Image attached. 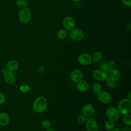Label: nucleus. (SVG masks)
Masks as SVG:
<instances>
[{"instance_id":"nucleus-14","label":"nucleus","mask_w":131,"mask_h":131,"mask_svg":"<svg viewBox=\"0 0 131 131\" xmlns=\"http://www.w3.org/2000/svg\"><path fill=\"white\" fill-rule=\"evenodd\" d=\"M76 87L80 92H85L89 89V84L86 81L82 79L77 82Z\"/></svg>"},{"instance_id":"nucleus-29","label":"nucleus","mask_w":131,"mask_h":131,"mask_svg":"<svg viewBox=\"0 0 131 131\" xmlns=\"http://www.w3.org/2000/svg\"><path fill=\"white\" fill-rule=\"evenodd\" d=\"M107 64L108 68L110 70L111 69H113V68H115V67L116 66V63H115V61H114L113 60L109 61L108 62H107Z\"/></svg>"},{"instance_id":"nucleus-7","label":"nucleus","mask_w":131,"mask_h":131,"mask_svg":"<svg viewBox=\"0 0 131 131\" xmlns=\"http://www.w3.org/2000/svg\"><path fill=\"white\" fill-rule=\"evenodd\" d=\"M85 123L87 131H98V124L95 119L92 117L88 118Z\"/></svg>"},{"instance_id":"nucleus-23","label":"nucleus","mask_w":131,"mask_h":131,"mask_svg":"<svg viewBox=\"0 0 131 131\" xmlns=\"http://www.w3.org/2000/svg\"><path fill=\"white\" fill-rule=\"evenodd\" d=\"M16 4L20 8H25L28 6V3L26 0H16Z\"/></svg>"},{"instance_id":"nucleus-5","label":"nucleus","mask_w":131,"mask_h":131,"mask_svg":"<svg viewBox=\"0 0 131 131\" xmlns=\"http://www.w3.org/2000/svg\"><path fill=\"white\" fill-rule=\"evenodd\" d=\"M97 97L100 102L104 104L109 103L112 99L111 95L107 92L104 91H101L97 93Z\"/></svg>"},{"instance_id":"nucleus-21","label":"nucleus","mask_w":131,"mask_h":131,"mask_svg":"<svg viewBox=\"0 0 131 131\" xmlns=\"http://www.w3.org/2000/svg\"><path fill=\"white\" fill-rule=\"evenodd\" d=\"M68 34L67 30L66 29H60L58 30L57 33V37L61 39H63L66 38Z\"/></svg>"},{"instance_id":"nucleus-13","label":"nucleus","mask_w":131,"mask_h":131,"mask_svg":"<svg viewBox=\"0 0 131 131\" xmlns=\"http://www.w3.org/2000/svg\"><path fill=\"white\" fill-rule=\"evenodd\" d=\"M71 78L72 81L77 82L83 78V73L81 70L79 69H74L71 73Z\"/></svg>"},{"instance_id":"nucleus-1","label":"nucleus","mask_w":131,"mask_h":131,"mask_svg":"<svg viewBox=\"0 0 131 131\" xmlns=\"http://www.w3.org/2000/svg\"><path fill=\"white\" fill-rule=\"evenodd\" d=\"M48 102L47 99L42 96L37 97L33 104V110L37 113H42L47 108Z\"/></svg>"},{"instance_id":"nucleus-36","label":"nucleus","mask_w":131,"mask_h":131,"mask_svg":"<svg viewBox=\"0 0 131 131\" xmlns=\"http://www.w3.org/2000/svg\"><path fill=\"white\" fill-rule=\"evenodd\" d=\"M46 131H55V130H54V129H53L49 128V129H48L46 130Z\"/></svg>"},{"instance_id":"nucleus-34","label":"nucleus","mask_w":131,"mask_h":131,"mask_svg":"<svg viewBox=\"0 0 131 131\" xmlns=\"http://www.w3.org/2000/svg\"><path fill=\"white\" fill-rule=\"evenodd\" d=\"M111 131H121V130L120 128H114L113 129H112Z\"/></svg>"},{"instance_id":"nucleus-9","label":"nucleus","mask_w":131,"mask_h":131,"mask_svg":"<svg viewBox=\"0 0 131 131\" xmlns=\"http://www.w3.org/2000/svg\"><path fill=\"white\" fill-rule=\"evenodd\" d=\"M78 61L83 66L89 65L92 62V56L87 53L81 54L78 57Z\"/></svg>"},{"instance_id":"nucleus-26","label":"nucleus","mask_w":131,"mask_h":131,"mask_svg":"<svg viewBox=\"0 0 131 131\" xmlns=\"http://www.w3.org/2000/svg\"><path fill=\"white\" fill-rule=\"evenodd\" d=\"M99 67L101 70H102L106 72H108L110 70V69L108 68L107 62H105V61H102L100 63Z\"/></svg>"},{"instance_id":"nucleus-32","label":"nucleus","mask_w":131,"mask_h":131,"mask_svg":"<svg viewBox=\"0 0 131 131\" xmlns=\"http://www.w3.org/2000/svg\"><path fill=\"white\" fill-rule=\"evenodd\" d=\"M44 71V68L42 66H40L37 69V71L39 73H42Z\"/></svg>"},{"instance_id":"nucleus-10","label":"nucleus","mask_w":131,"mask_h":131,"mask_svg":"<svg viewBox=\"0 0 131 131\" xmlns=\"http://www.w3.org/2000/svg\"><path fill=\"white\" fill-rule=\"evenodd\" d=\"M75 22L74 18L71 16L66 17L63 20V26L64 29L71 31L74 29Z\"/></svg>"},{"instance_id":"nucleus-3","label":"nucleus","mask_w":131,"mask_h":131,"mask_svg":"<svg viewBox=\"0 0 131 131\" xmlns=\"http://www.w3.org/2000/svg\"><path fill=\"white\" fill-rule=\"evenodd\" d=\"M18 17L21 22L25 24L28 23L31 18V11L27 8L21 9L19 12Z\"/></svg>"},{"instance_id":"nucleus-19","label":"nucleus","mask_w":131,"mask_h":131,"mask_svg":"<svg viewBox=\"0 0 131 131\" xmlns=\"http://www.w3.org/2000/svg\"><path fill=\"white\" fill-rule=\"evenodd\" d=\"M102 53L100 52V51H97L95 52L93 56H92V61L95 62H99L102 58Z\"/></svg>"},{"instance_id":"nucleus-16","label":"nucleus","mask_w":131,"mask_h":131,"mask_svg":"<svg viewBox=\"0 0 131 131\" xmlns=\"http://www.w3.org/2000/svg\"><path fill=\"white\" fill-rule=\"evenodd\" d=\"M9 116L4 112L0 113V125L6 126L9 123Z\"/></svg>"},{"instance_id":"nucleus-31","label":"nucleus","mask_w":131,"mask_h":131,"mask_svg":"<svg viewBox=\"0 0 131 131\" xmlns=\"http://www.w3.org/2000/svg\"><path fill=\"white\" fill-rule=\"evenodd\" d=\"M122 2L126 6L130 7L131 6V0H122Z\"/></svg>"},{"instance_id":"nucleus-18","label":"nucleus","mask_w":131,"mask_h":131,"mask_svg":"<svg viewBox=\"0 0 131 131\" xmlns=\"http://www.w3.org/2000/svg\"><path fill=\"white\" fill-rule=\"evenodd\" d=\"M105 81H106V85L110 89H114L117 86V80L110 77H108Z\"/></svg>"},{"instance_id":"nucleus-20","label":"nucleus","mask_w":131,"mask_h":131,"mask_svg":"<svg viewBox=\"0 0 131 131\" xmlns=\"http://www.w3.org/2000/svg\"><path fill=\"white\" fill-rule=\"evenodd\" d=\"M115 122L110 120H107L104 123V128L107 130H111L115 127Z\"/></svg>"},{"instance_id":"nucleus-33","label":"nucleus","mask_w":131,"mask_h":131,"mask_svg":"<svg viewBox=\"0 0 131 131\" xmlns=\"http://www.w3.org/2000/svg\"><path fill=\"white\" fill-rule=\"evenodd\" d=\"M121 131H131V128L130 127V126H126L125 127H124Z\"/></svg>"},{"instance_id":"nucleus-4","label":"nucleus","mask_w":131,"mask_h":131,"mask_svg":"<svg viewBox=\"0 0 131 131\" xmlns=\"http://www.w3.org/2000/svg\"><path fill=\"white\" fill-rule=\"evenodd\" d=\"M120 113L118 108L115 107H110L106 111V115L108 120L113 121H117L120 118Z\"/></svg>"},{"instance_id":"nucleus-15","label":"nucleus","mask_w":131,"mask_h":131,"mask_svg":"<svg viewBox=\"0 0 131 131\" xmlns=\"http://www.w3.org/2000/svg\"><path fill=\"white\" fill-rule=\"evenodd\" d=\"M108 77L117 81L121 77V73L118 69L113 68L110 69L108 72Z\"/></svg>"},{"instance_id":"nucleus-24","label":"nucleus","mask_w":131,"mask_h":131,"mask_svg":"<svg viewBox=\"0 0 131 131\" xmlns=\"http://www.w3.org/2000/svg\"><path fill=\"white\" fill-rule=\"evenodd\" d=\"M92 88L93 92L95 94H97L101 91V85L99 83L96 82L93 84Z\"/></svg>"},{"instance_id":"nucleus-30","label":"nucleus","mask_w":131,"mask_h":131,"mask_svg":"<svg viewBox=\"0 0 131 131\" xmlns=\"http://www.w3.org/2000/svg\"><path fill=\"white\" fill-rule=\"evenodd\" d=\"M6 100V97L5 96L2 94V93H0V105L3 104Z\"/></svg>"},{"instance_id":"nucleus-6","label":"nucleus","mask_w":131,"mask_h":131,"mask_svg":"<svg viewBox=\"0 0 131 131\" xmlns=\"http://www.w3.org/2000/svg\"><path fill=\"white\" fill-rule=\"evenodd\" d=\"M92 76L93 78L98 81H105L108 77L107 72L101 69L94 71L92 73Z\"/></svg>"},{"instance_id":"nucleus-25","label":"nucleus","mask_w":131,"mask_h":131,"mask_svg":"<svg viewBox=\"0 0 131 131\" xmlns=\"http://www.w3.org/2000/svg\"><path fill=\"white\" fill-rule=\"evenodd\" d=\"M41 127L45 130L50 128L51 122L48 120H43L41 122Z\"/></svg>"},{"instance_id":"nucleus-17","label":"nucleus","mask_w":131,"mask_h":131,"mask_svg":"<svg viewBox=\"0 0 131 131\" xmlns=\"http://www.w3.org/2000/svg\"><path fill=\"white\" fill-rule=\"evenodd\" d=\"M19 67V63L17 61L15 60H12L9 61L7 65V69L11 71H14L16 70Z\"/></svg>"},{"instance_id":"nucleus-2","label":"nucleus","mask_w":131,"mask_h":131,"mask_svg":"<svg viewBox=\"0 0 131 131\" xmlns=\"http://www.w3.org/2000/svg\"><path fill=\"white\" fill-rule=\"evenodd\" d=\"M118 110L120 114L126 115L129 114L131 111V101L127 98L123 99L118 103Z\"/></svg>"},{"instance_id":"nucleus-22","label":"nucleus","mask_w":131,"mask_h":131,"mask_svg":"<svg viewBox=\"0 0 131 131\" xmlns=\"http://www.w3.org/2000/svg\"><path fill=\"white\" fill-rule=\"evenodd\" d=\"M123 122L126 126H130L131 125V115L130 113L124 115L123 118Z\"/></svg>"},{"instance_id":"nucleus-27","label":"nucleus","mask_w":131,"mask_h":131,"mask_svg":"<svg viewBox=\"0 0 131 131\" xmlns=\"http://www.w3.org/2000/svg\"><path fill=\"white\" fill-rule=\"evenodd\" d=\"M19 90H20V92H21L22 93H27L30 91L31 87L29 85L24 84V85H22L20 86Z\"/></svg>"},{"instance_id":"nucleus-11","label":"nucleus","mask_w":131,"mask_h":131,"mask_svg":"<svg viewBox=\"0 0 131 131\" xmlns=\"http://www.w3.org/2000/svg\"><path fill=\"white\" fill-rule=\"evenodd\" d=\"M82 112L83 115H84L86 117L89 118L91 117L94 114L95 108L92 104L88 103L83 106Z\"/></svg>"},{"instance_id":"nucleus-28","label":"nucleus","mask_w":131,"mask_h":131,"mask_svg":"<svg viewBox=\"0 0 131 131\" xmlns=\"http://www.w3.org/2000/svg\"><path fill=\"white\" fill-rule=\"evenodd\" d=\"M86 117L83 115V114L82 115H81L80 116H79L78 117V118H77V121L79 123V124H83L84 123H85L86 122Z\"/></svg>"},{"instance_id":"nucleus-37","label":"nucleus","mask_w":131,"mask_h":131,"mask_svg":"<svg viewBox=\"0 0 131 131\" xmlns=\"http://www.w3.org/2000/svg\"><path fill=\"white\" fill-rule=\"evenodd\" d=\"M72 1H73V2H78V1H79L80 0H72Z\"/></svg>"},{"instance_id":"nucleus-8","label":"nucleus","mask_w":131,"mask_h":131,"mask_svg":"<svg viewBox=\"0 0 131 131\" xmlns=\"http://www.w3.org/2000/svg\"><path fill=\"white\" fill-rule=\"evenodd\" d=\"M2 72L4 74L5 81L8 84H13L15 81V76L12 71L6 68L2 69Z\"/></svg>"},{"instance_id":"nucleus-12","label":"nucleus","mask_w":131,"mask_h":131,"mask_svg":"<svg viewBox=\"0 0 131 131\" xmlns=\"http://www.w3.org/2000/svg\"><path fill=\"white\" fill-rule=\"evenodd\" d=\"M83 33L79 29H73L70 32L71 38L75 41H80L83 38Z\"/></svg>"},{"instance_id":"nucleus-35","label":"nucleus","mask_w":131,"mask_h":131,"mask_svg":"<svg viewBox=\"0 0 131 131\" xmlns=\"http://www.w3.org/2000/svg\"><path fill=\"white\" fill-rule=\"evenodd\" d=\"M127 99H129V100H131V98H130V92H129V94H128V98H127Z\"/></svg>"}]
</instances>
